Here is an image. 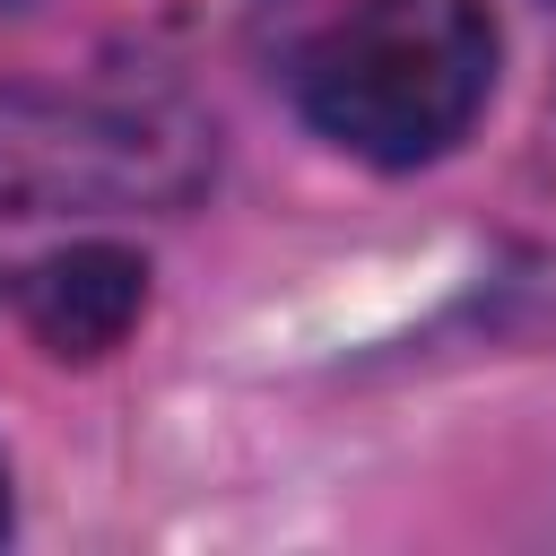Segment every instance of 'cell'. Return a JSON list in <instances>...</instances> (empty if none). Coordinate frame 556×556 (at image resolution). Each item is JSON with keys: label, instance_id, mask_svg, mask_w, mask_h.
<instances>
[{"label": "cell", "instance_id": "cell-2", "mask_svg": "<svg viewBox=\"0 0 556 556\" xmlns=\"http://www.w3.org/2000/svg\"><path fill=\"white\" fill-rule=\"evenodd\" d=\"M217 165V130L165 87H0V208L113 217L182 208Z\"/></svg>", "mask_w": 556, "mask_h": 556}, {"label": "cell", "instance_id": "cell-4", "mask_svg": "<svg viewBox=\"0 0 556 556\" xmlns=\"http://www.w3.org/2000/svg\"><path fill=\"white\" fill-rule=\"evenodd\" d=\"M0 539H9V460H0Z\"/></svg>", "mask_w": 556, "mask_h": 556}, {"label": "cell", "instance_id": "cell-1", "mask_svg": "<svg viewBox=\"0 0 556 556\" xmlns=\"http://www.w3.org/2000/svg\"><path fill=\"white\" fill-rule=\"evenodd\" d=\"M495 52L504 43L486 0H356L295 43L287 96L330 148L408 174L478 130Z\"/></svg>", "mask_w": 556, "mask_h": 556}, {"label": "cell", "instance_id": "cell-3", "mask_svg": "<svg viewBox=\"0 0 556 556\" xmlns=\"http://www.w3.org/2000/svg\"><path fill=\"white\" fill-rule=\"evenodd\" d=\"M9 304H17V321H26V339L43 356L96 365V356H113L139 330V313H148V261L130 243H104V235L96 243H61V252H43V261H26L9 278Z\"/></svg>", "mask_w": 556, "mask_h": 556}]
</instances>
